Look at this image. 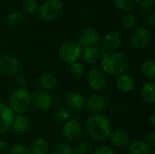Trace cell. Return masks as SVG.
<instances>
[{
  "mask_svg": "<svg viewBox=\"0 0 155 154\" xmlns=\"http://www.w3.org/2000/svg\"><path fill=\"white\" fill-rule=\"evenodd\" d=\"M102 71L111 76H118L126 72L129 60L125 54L119 52H105L101 57Z\"/></svg>",
  "mask_w": 155,
  "mask_h": 154,
  "instance_id": "6da1fadb",
  "label": "cell"
},
{
  "mask_svg": "<svg viewBox=\"0 0 155 154\" xmlns=\"http://www.w3.org/2000/svg\"><path fill=\"white\" fill-rule=\"evenodd\" d=\"M88 135L94 141L104 142L108 139L112 126L108 117L103 113H94L86 121Z\"/></svg>",
  "mask_w": 155,
  "mask_h": 154,
  "instance_id": "7a4b0ae2",
  "label": "cell"
},
{
  "mask_svg": "<svg viewBox=\"0 0 155 154\" xmlns=\"http://www.w3.org/2000/svg\"><path fill=\"white\" fill-rule=\"evenodd\" d=\"M9 106L16 114H25L32 105L30 92L25 87H16L11 93Z\"/></svg>",
  "mask_w": 155,
  "mask_h": 154,
  "instance_id": "3957f363",
  "label": "cell"
},
{
  "mask_svg": "<svg viewBox=\"0 0 155 154\" xmlns=\"http://www.w3.org/2000/svg\"><path fill=\"white\" fill-rule=\"evenodd\" d=\"M83 48L77 42L68 41L63 44L58 50L59 58L67 64H74L78 62L81 58Z\"/></svg>",
  "mask_w": 155,
  "mask_h": 154,
  "instance_id": "277c9868",
  "label": "cell"
},
{
  "mask_svg": "<svg viewBox=\"0 0 155 154\" xmlns=\"http://www.w3.org/2000/svg\"><path fill=\"white\" fill-rule=\"evenodd\" d=\"M63 10L60 0H47L39 7V17L43 21H52L58 17Z\"/></svg>",
  "mask_w": 155,
  "mask_h": 154,
  "instance_id": "5b68a950",
  "label": "cell"
},
{
  "mask_svg": "<svg viewBox=\"0 0 155 154\" xmlns=\"http://www.w3.org/2000/svg\"><path fill=\"white\" fill-rule=\"evenodd\" d=\"M151 31L147 27L140 26L133 31L130 36V44L133 48L136 50H141L148 45L151 41Z\"/></svg>",
  "mask_w": 155,
  "mask_h": 154,
  "instance_id": "8992f818",
  "label": "cell"
},
{
  "mask_svg": "<svg viewBox=\"0 0 155 154\" xmlns=\"http://www.w3.org/2000/svg\"><path fill=\"white\" fill-rule=\"evenodd\" d=\"M86 81L88 85L96 92L103 91L107 84L105 74L98 68H92L88 71Z\"/></svg>",
  "mask_w": 155,
  "mask_h": 154,
  "instance_id": "52a82bcc",
  "label": "cell"
},
{
  "mask_svg": "<svg viewBox=\"0 0 155 154\" xmlns=\"http://www.w3.org/2000/svg\"><path fill=\"white\" fill-rule=\"evenodd\" d=\"M21 71L20 61L13 55H5L0 59V73L6 76H15Z\"/></svg>",
  "mask_w": 155,
  "mask_h": 154,
  "instance_id": "ba28073f",
  "label": "cell"
},
{
  "mask_svg": "<svg viewBox=\"0 0 155 154\" xmlns=\"http://www.w3.org/2000/svg\"><path fill=\"white\" fill-rule=\"evenodd\" d=\"M32 104L40 111H48L52 108L54 99L46 91H36L31 95Z\"/></svg>",
  "mask_w": 155,
  "mask_h": 154,
  "instance_id": "9c48e42d",
  "label": "cell"
},
{
  "mask_svg": "<svg viewBox=\"0 0 155 154\" xmlns=\"http://www.w3.org/2000/svg\"><path fill=\"white\" fill-rule=\"evenodd\" d=\"M82 127L79 123L74 119L66 121L63 126V134L66 140L72 143L79 141L82 137Z\"/></svg>",
  "mask_w": 155,
  "mask_h": 154,
  "instance_id": "30bf717a",
  "label": "cell"
},
{
  "mask_svg": "<svg viewBox=\"0 0 155 154\" xmlns=\"http://www.w3.org/2000/svg\"><path fill=\"white\" fill-rule=\"evenodd\" d=\"M14 116V112L10 106L5 103H0V134L8 131L11 127Z\"/></svg>",
  "mask_w": 155,
  "mask_h": 154,
  "instance_id": "8fae6325",
  "label": "cell"
},
{
  "mask_svg": "<svg viewBox=\"0 0 155 154\" xmlns=\"http://www.w3.org/2000/svg\"><path fill=\"white\" fill-rule=\"evenodd\" d=\"M66 105L68 110L74 113H80L85 107V98L78 92H72L66 97Z\"/></svg>",
  "mask_w": 155,
  "mask_h": 154,
  "instance_id": "7c38bea8",
  "label": "cell"
},
{
  "mask_svg": "<svg viewBox=\"0 0 155 154\" xmlns=\"http://www.w3.org/2000/svg\"><path fill=\"white\" fill-rule=\"evenodd\" d=\"M106 99L100 94H92L85 100L86 108L94 113H101L106 107Z\"/></svg>",
  "mask_w": 155,
  "mask_h": 154,
  "instance_id": "4fadbf2b",
  "label": "cell"
},
{
  "mask_svg": "<svg viewBox=\"0 0 155 154\" xmlns=\"http://www.w3.org/2000/svg\"><path fill=\"white\" fill-rule=\"evenodd\" d=\"M100 35L99 33L97 32L96 29L93 27H88L86 28L84 33L81 34L79 41L77 42L81 47H86L90 45H96L100 43Z\"/></svg>",
  "mask_w": 155,
  "mask_h": 154,
  "instance_id": "5bb4252c",
  "label": "cell"
},
{
  "mask_svg": "<svg viewBox=\"0 0 155 154\" xmlns=\"http://www.w3.org/2000/svg\"><path fill=\"white\" fill-rule=\"evenodd\" d=\"M122 44V37L118 32L112 31L107 33L103 38V46L107 52H115Z\"/></svg>",
  "mask_w": 155,
  "mask_h": 154,
  "instance_id": "9a60e30c",
  "label": "cell"
},
{
  "mask_svg": "<svg viewBox=\"0 0 155 154\" xmlns=\"http://www.w3.org/2000/svg\"><path fill=\"white\" fill-rule=\"evenodd\" d=\"M102 54L103 51L99 47H97L96 45H90L84 47V49L82 50L81 57H83V60L86 64H94L101 60Z\"/></svg>",
  "mask_w": 155,
  "mask_h": 154,
  "instance_id": "2e32d148",
  "label": "cell"
},
{
  "mask_svg": "<svg viewBox=\"0 0 155 154\" xmlns=\"http://www.w3.org/2000/svg\"><path fill=\"white\" fill-rule=\"evenodd\" d=\"M115 85L119 91L123 93H130L134 89L135 80L134 76L124 73L117 76L115 80Z\"/></svg>",
  "mask_w": 155,
  "mask_h": 154,
  "instance_id": "e0dca14e",
  "label": "cell"
},
{
  "mask_svg": "<svg viewBox=\"0 0 155 154\" xmlns=\"http://www.w3.org/2000/svg\"><path fill=\"white\" fill-rule=\"evenodd\" d=\"M108 139H110L111 143L114 144V146L124 147L129 143L130 136L125 130L117 128L111 131Z\"/></svg>",
  "mask_w": 155,
  "mask_h": 154,
  "instance_id": "ac0fdd59",
  "label": "cell"
},
{
  "mask_svg": "<svg viewBox=\"0 0 155 154\" xmlns=\"http://www.w3.org/2000/svg\"><path fill=\"white\" fill-rule=\"evenodd\" d=\"M11 127L16 133H25L29 129V120L25 114H16L14 116Z\"/></svg>",
  "mask_w": 155,
  "mask_h": 154,
  "instance_id": "d6986e66",
  "label": "cell"
},
{
  "mask_svg": "<svg viewBox=\"0 0 155 154\" xmlns=\"http://www.w3.org/2000/svg\"><path fill=\"white\" fill-rule=\"evenodd\" d=\"M130 154H151L152 146L143 140H136L131 143L128 148Z\"/></svg>",
  "mask_w": 155,
  "mask_h": 154,
  "instance_id": "ffe728a7",
  "label": "cell"
},
{
  "mask_svg": "<svg viewBox=\"0 0 155 154\" xmlns=\"http://www.w3.org/2000/svg\"><path fill=\"white\" fill-rule=\"evenodd\" d=\"M155 84L152 82H148L143 84L141 90V97L147 104H154L155 103Z\"/></svg>",
  "mask_w": 155,
  "mask_h": 154,
  "instance_id": "44dd1931",
  "label": "cell"
},
{
  "mask_svg": "<svg viewBox=\"0 0 155 154\" xmlns=\"http://www.w3.org/2000/svg\"><path fill=\"white\" fill-rule=\"evenodd\" d=\"M38 82H39V84L41 85V87L46 92L54 90L57 85L56 77L54 74H49V73L41 74L38 78Z\"/></svg>",
  "mask_w": 155,
  "mask_h": 154,
  "instance_id": "7402d4cb",
  "label": "cell"
},
{
  "mask_svg": "<svg viewBox=\"0 0 155 154\" xmlns=\"http://www.w3.org/2000/svg\"><path fill=\"white\" fill-rule=\"evenodd\" d=\"M49 151V145L46 140L43 138H37L34 140L28 150L29 154H47Z\"/></svg>",
  "mask_w": 155,
  "mask_h": 154,
  "instance_id": "603a6c76",
  "label": "cell"
},
{
  "mask_svg": "<svg viewBox=\"0 0 155 154\" xmlns=\"http://www.w3.org/2000/svg\"><path fill=\"white\" fill-rule=\"evenodd\" d=\"M142 73L149 80L155 79V62L153 59H147L142 64Z\"/></svg>",
  "mask_w": 155,
  "mask_h": 154,
  "instance_id": "cb8c5ba5",
  "label": "cell"
},
{
  "mask_svg": "<svg viewBox=\"0 0 155 154\" xmlns=\"http://www.w3.org/2000/svg\"><path fill=\"white\" fill-rule=\"evenodd\" d=\"M49 154H74L73 149L66 143H58L48 151Z\"/></svg>",
  "mask_w": 155,
  "mask_h": 154,
  "instance_id": "d4e9b609",
  "label": "cell"
},
{
  "mask_svg": "<svg viewBox=\"0 0 155 154\" xmlns=\"http://www.w3.org/2000/svg\"><path fill=\"white\" fill-rule=\"evenodd\" d=\"M114 5L122 11L129 13L135 7V0H113Z\"/></svg>",
  "mask_w": 155,
  "mask_h": 154,
  "instance_id": "484cf974",
  "label": "cell"
},
{
  "mask_svg": "<svg viewBox=\"0 0 155 154\" xmlns=\"http://www.w3.org/2000/svg\"><path fill=\"white\" fill-rule=\"evenodd\" d=\"M25 15L19 12H12L7 15V23L12 26L20 25L25 23Z\"/></svg>",
  "mask_w": 155,
  "mask_h": 154,
  "instance_id": "4316f807",
  "label": "cell"
},
{
  "mask_svg": "<svg viewBox=\"0 0 155 154\" xmlns=\"http://www.w3.org/2000/svg\"><path fill=\"white\" fill-rule=\"evenodd\" d=\"M84 66L82 63L80 62H76L71 64L70 66V74L71 75L75 78V79H80L84 75Z\"/></svg>",
  "mask_w": 155,
  "mask_h": 154,
  "instance_id": "83f0119b",
  "label": "cell"
},
{
  "mask_svg": "<svg viewBox=\"0 0 155 154\" xmlns=\"http://www.w3.org/2000/svg\"><path fill=\"white\" fill-rule=\"evenodd\" d=\"M135 23H136L135 15L132 13H125L121 18V24L123 27L126 29L133 28L135 25Z\"/></svg>",
  "mask_w": 155,
  "mask_h": 154,
  "instance_id": "f1b7e54d",
  "label": "cell"
},
{
  "mask_svg": "<svg viewBox=\"0 0 155 154\" xmlns=\"http://www.w3.org/2000/svg\"><path fill=\"white\" fill-rule=\"evenodd\" d=\"M54 117L60 122H66L71 119L72 113L67 108H58L54 112Z\"/></svg>",
  "mask_w": 155,
  "mask_h": 154,
  "instance_id": "f546056e",
  "label": "cell"
},
{
  "mask_svg": "<svg viewBox=\"0 0 155 154\" xmlns=\"http://www.w3.org/2000/svg\"><path fill=\"white\" fill-rule=\"evenodd\" d=\"M37 0H24V9L29 15H35L38 11Z\"/></svg>",
  "mask_w": 155,
  "mask_h": 154,
  "instance_id": "4dcf8cb0",
  "label": "cell"
},
{
  "mask_svg": "<svg viewBox=\"0 0 155 154\" xmlns=\"http://www.w3.org/2000/svg\"><path fill=\"white\" fill-rule=\"evenodd\" d=\"M8 154H29L28 149L20 143H15L10 146L8 149Z\"/></svg>",
  "mask_w": 155,
  "mask_h": 154,
  "instance_id": "1f68e13d",
  "label": "cell"
},
{
  "mask_svg": "<svg viewBox=\"0 0 155 154\" xmlns=\"http://www.w3.org/2000/svg\"><path fill=\"white\" fill-rule=\"evenodd\" d=\"M87 151V144L84 142H77L73 149L74 154H86Z\"/></svg>",
  "mask_w": 155,
  "mask_h": 154,
  "instance_id": "d6a6232c",
  "label": "cell"
},
{
  "mask_svg": "<svg viewBox=\"0 0 155 154\" xmlns=\"http://www.w3.org/2000/svg\"><path fill=\"white\" fill-rule=\"evenodd\" d=\"M93 154H115L114 151L108 146H100L96 148Z\"/></svg>",
  "mask_w": 155,
  "mask_h": 154,
  "instance_id": "836d02e7",
  "label": "cell"
},
{
  "mask_svg": "<svg viewBox=\"0 0 155 154\" xmlns=\"http://www.w3.org/2000/svg\"><path fill=\"white\" fill-rule=\"evenodd\" d=\"M15 84L17 85V87H24L25 83H26V80H25V77L20 74H16L15 76Z\"/></svg>",
  "mask_w": 155,
  "mask_h": 154,
  "instance_id": "e575fe53",
  "label": "cell"
},
{
  "mask_svg": "<svg viewBox=\"0 0 155 154\" xmlns=\"http://www.w3.org/2000/svg\"><path fill=\"white\" fill-rule=\"evenodd\" d=\"M155 0H135V3L143 8H148L153 5Z\"/></svg>",
  "mask_w": 155,
  "mask_h": 154,
  "instance_id": "d590c367",
  "label": "cell"
},
{
  "mask_svg": "<svg viewBox=\"0 0 155 154\" xmlns=\"http://www.w3.org/2000/svg\"><path fill=\"white\" fill-rule=\"evenodd\" d=\"M145 22L146 24L151 26V27H153L155 24V14L154 13H151L150 15H148V16L146 17L145 19Z\"/></svg>",
  "mask_w": 155,
  "mask_h": 154,
  "instance_id": "8d00e7d4",
  "label": "cell"
},
{
  "mask_svg": "<svg viewBox=\"0 0 155 154\" xmlns=\"http://www.w3.org/2000/svg\"><path fill=\"white\" fill-rule=\"evenodd\" d=\"M151 146H154L155 145V133L152 132L150 134H148L147 136V141H146Z\"/></svg>",
  "mask_w": 155,
  "mask_h": 154,
  "instance_id": "74e56055",
  "label": "cell"
},
{
  "mask_svg": "<svg viewBox=\"0 0 155 154\" xmlns=\"http://www.w3.org/2000/svg\"><path fill=\"white\" fill-rule=\"evenodd\" d=\"M8 149V144L5 140H0V153L5 152Z\"/></svg>",
  "mask_w": 155,
  "mask_h": 154,
  "instance_id": "f35d334b",
  "label": "cell"
},
{
  "mask_svg": "<svg viewBox=\"0 0 155 154\" xmlns=\"http://www.w3.org/2000/svg\"><path fill=\"white\" fill-rule=\"evenodd\" d=\"M149 123L150 124L154 127L155 126V113H153L150 116H149Z\"/></svg>",
  "mask_w": 155,
  "mask_h": 154,
  "instance_id": "ab89813d",
  "label": "cell"
},
{
  "mask_svg": "<svg viewBox=\"0 0 155 154\" xmlns=\"http://www.w3.org/2000/svg\"><path fill=\"white\" fill-rule=\"evenodd\" d=\"M151 154H155V151L153 150V151H152V152H151Z\"/></svg>",
  "mask_w": 155,
  "mask_h": 154,
  "instance_id": "60d3db41",
  "label": "cell"
},
{
  "mask_svg": "<svg viewBox=\"0 0 155 154\" xmlns=\"http://www.w3.org/2000/svg\"><path fill=\"white\" fill-rule=\"evenodd\" d=\"M0 154H5V153H0Z\"/></svg>",
  "mask_w": 155,
  "mask_h": 154,
  "instance_id": "b9f144b4",
  "label": "cell"
}]
</instances>
